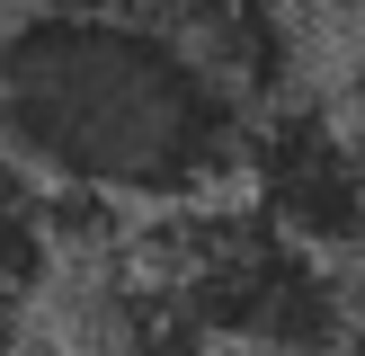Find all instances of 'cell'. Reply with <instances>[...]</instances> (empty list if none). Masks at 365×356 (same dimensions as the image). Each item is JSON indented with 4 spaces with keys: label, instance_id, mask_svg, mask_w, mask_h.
Masks as SVG:
<instances>
[{
    "label": "cell",
    "instance_id": "6",
    "mask_svg": "<svg viewBox=\"0 0 365 356\" xmlns=\"http://www.w3.org/2000/svg\"><path fill=\"white\" fill-rule=\"evenodd\" d=\"M18 9H81V18H152V0H18Z\"/></svg>",
    "mask_w": 365,
    "mask_h": 356
},
{
    "label": "cell",
    "instance_id": "7",
    "mask_svg": "<svg viewBox=\"0 0 365 356\" xmlns=\"http://www.w3.org/2000/svg\"><path fill=\"white\" fill-rule=\"evenodd\" d=\"M348 356H365V294H356V320H348Z\"/></svg>",
    "mask_w": 365,
    "mask_h": 356
},
{
    "label": "cell",
    "instance_id": "5",
    "mask_svg": "<svg viewBox=\"0 0 365 356\" xmlns=\"http://www.w3.org/2000/svg\"><path fill=\"white\" fill-rule=\"evenodd\" d=\"M53 258H63V205L0 160V312H36V294L53 285Z\"/></svg>",
    "mask_w": 365,
    "mask_h": 356
},
{
    "label": "cell",
    "instance_id": "3",
    "mask_svg": "<svg viewBox=\"0 0 365 356\" xmlns=\"http://www.w3.org/2000/svg\"><path fill=\"white\" fill-rule=\"evenodd\" d=\"M241 196L330 267H365V134L348 107L312 98V89L259 107Z\"/></svg>",
    "mask_w": 365,
    "mask_h": 356
},
{
    "label": "cell",
    "instance_id": "4",
    "mask_svg": "<svg viewBox=\"0 0 365 356\" xmlns=\"http://www.w3.org/2000/svg\"><path fill=\"white\" fill-rule=\"evenodd\" d=\"M152 18L170 36H187L250 107H277L303 89V36L294 0H152Z\"/></svg>",
    "mask_w": 365,
    "mask_h": 356
},
{
    "label": "cell",
    "instance_id": "8",
    "mask_svg": "<svg viewBox=\"0 0 365 356\" xmlns=\"http://www.w3.org/2000/svg\"><path fill=\"white\" fill-rule=\"evenodd\" d=\"M294 9H348V18H365V0H294Z\"/></svg>",
    "mask_w": 365,
    "mask_h": 356
},
{
    "label": "cell",
    "instance_id": "1",
    "mask_svg": "<svg viewBox=\"0 0 365 356\" xmlns=\"http://www.w3.org/2000/svg\"><path fill=\"white\" fill-rule=\"evenodd\" d=\"M259 107L160 18H0V160L63 214H187L241 187Z\"/></svg>",
    "mask_w": 365,
    "mask_h": 356
},
{
    "label": "cell",
    "instance_id": "2",
    "mask_svg": "<svg viewBox=\"0 0 365 356\" xmlns=\"http://www.w3.org/2000/svg\"><path fill=\"white\" fill-rule=\"evenodd\" d=\"M143 258L160 267V285L178 294L187 330L205 347H277V356H348V267H330L321 249L285 241L241 187L187 214H152Z\"/></svg>",
    "mask_w": 365,
    "mask_h": 356
}]
</instances>
